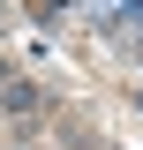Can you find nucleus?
<instances>
[{
    "instance_id": "1",
    "label": "nucleus",
    "mask_w": 143,
    "mask_h": 150,
    "mask_svg": "<svg viewBox=\"0 0 143 150\" xmlns=\"http://www.w3.org/2000/svg\"><path fill=\"white\" fill-rule=\"evenodd\" d=\"M0 105H8V112H38V83H8Z\"/></svg>"
}]
</instances>
